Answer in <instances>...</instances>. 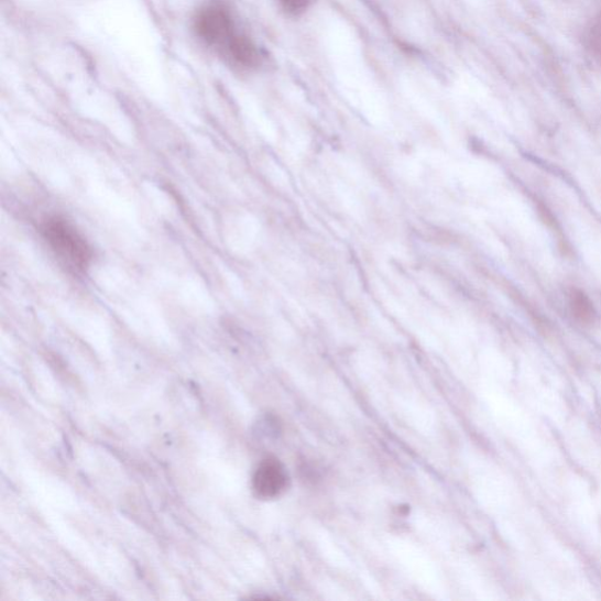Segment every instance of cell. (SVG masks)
Listing matches in <instances>:
<instances>
[{
	"label": "cell",
	"mask_w": 601,
	"mask_h": 601,
	"mask_svg": "<svg viewBox=\"0 0 601 601\" xmlns=\"http://www.w3.org/2000/svg\"><path fill=\"white\" fill-rule=\"evenodd\" d=\"M50 250L69 272L84 274L94 261V250L78 229L62 217H51L41 226Z\"/></svg>",
	"instance_id": "2"
},
{
	"label": "cell",
	"mask_w": 601,
	"mask_h": 601,
	"mask_svg": "<svg viewBox=\"0 0 601 601\" xmlns=\"http://www.w3.org/2000/svg\"><path fill=\"white\" fill-rule=\"evenodd\" d=\"M288 474L277 459L269 458L259 466L253 488L260 499H275L287 489Z\"/></svg>",
	"instance_id": "3"
},
{
	"label": "cell",
	"mask_w": 601,
	"mask_h": 601,
	"mask_svg": "<svg viewBox=\"0 0 601 601\" xmlns=\"http://www.w3.org/2000/svg\"><path fill=\"white\" fill-rule=\"evenodd\" d=\"M570 309L576 320L582 325L594 321L595 309L589 296L581 291L573 289L569 298Z\"/></svg>",
	"instance_id": "4"
},
{
	"label": "cell",
	"mask_w": 601,
	"mask_h": 601,
	"mask_svg": "<svg viewBox=\"0 0 601 601\" xmlns=\"http://www.w3.org/2000/svg\"><path fill=\"white\" fill-rule=\"evenodd\" d=\"M582 45L593 58L601 62V12L592 18L582 33Z\"/></svg>",
	"instance_id": "5"
},
{
	"label": "cell",
	"mask_w": 601,
	"mask_h": 601,
	"mask_svg": "<svg viewBox=\"0 0 601 601\" xmlns=\"http://www.w3.org/2000/svg\"><path fill=\"white\" fill-rule=\"evenodd\" d=\"M197 37L229 66L253 69L262 56L255 42L240 28L231 10L221 3H210L194 15Z\"/></svg>",
	"instance_id": "1"
},
{
	"label": "cell",
	"mask_w": 601,
	"mask_h": 601,
	"mask_svg": "<svg viewBox=\"0 0 601 601\" xmlns=\"http://www.w3.org/2000/svg\"><path fill=\"white\" fill-rule=\"evenodd\" d=\"M278 2L287 12L299 14L310 7L313 0H278Z\"/></svg>",
	"instance_id": "6"
}]
</instances>
